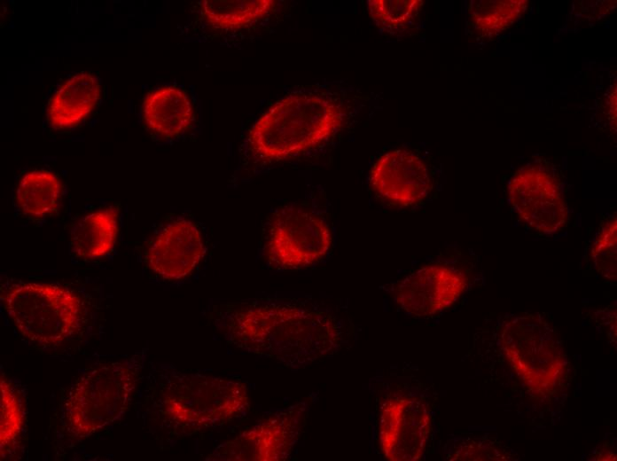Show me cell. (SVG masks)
<instances>
[{
	"label": "cell",
	"mask_w": 617,
	"mask_h": 461,
	"mask_svg": "<svg viewBox=\"0 0 617 461\" xmlns=\"http://www.w3.org/2000/svg\"><path fill=\"white\" fill-rule=\"evenodd\" d=\"M210 318L227 343L287 367H304L347 343L330 309L296 299L257 298L214 305Z\"/></svg>",
	"instance_id": "6da1fadb"
},
{
	"label": "cell",
	"mask_w": 617,
	"mask_h": 461,
	"mask_svg": "<svg viewBox=\"0 0 617 461\" xmlns=\"http://www.w3.org/2000/svg\"><path fill=\"white\" fill-rule=\"evenodd\" d=\"M152 387V409L172 435L221 428L250 409L247 386L232 378L164 369Z\"/></svg>",
	"instance_id": "7a4b0ae2"
},
{
	"label": "cell",
	"mask_w": 617,
	"mask_h": 461,
	"mask_svg": "<svg viewBox=\"0 0 617 461\" xmlns=\"http://www.w3.org/2000/svg\"><path fill=\"white\" fill-rule=\"evenodd\" d=\"M346 112L336 99L295 92L270 105L254 123L247 150L257 162L285 160L315 149L343 127Z\"/></svg>",
	"instance_id": "3957f363"
},
{
	"label": "cell",
	"mask_w": 617,
	"mask_h": 461,
	"mask_svg": "<svg viewBox=\"0 0 617 461\" xmlns=\"http://www.w3.org/2000/svg\"><path fill=\"white\" fill-rule=\"evenodd\" d=\"M145 356V349H142L122 360L93 368L76 379L62 406L63 428L70 438H88L125 412Z\"/></svg>",
	"instance_id": "277c9868"
},
{
	"label": "cell",
	"mask_w": 617,
	"mask_h": 461,
	"mask_svg": "<svg viewBox=\"0 0 617 461\" xmlns=\"http://www.w3.org/2000/svg\"><path fill=\"white\" fill-rule=\"evenodd\" d=\"M1 301L19 332L39 348H58L70 341L86 322L81 295L60 285L12 283L2 290Z\"/></svg>",
	"instance_id": "5b68a950"
},
{
	"label": "cell",
	"mask_w": 617,
	"mask_h": 461,
	"mask_svg": "<svg viewBox=\"0 0 617 461\" xmlns=\"http://www.w3.org/2000/svg\"><path fill=\"white\" fill-rule=\"evenodd\" d=\"M500 342L508 363L533 394L550 396L564 386L567 357L557 332L543 316L512 317L501 327Z\"/></svg>",
	"instance_id": "8992f818"
},
{
	"label": "cell",
	"mask_w": 617,
	"mask_h": 461,
	"mask_svg": "<svg viewBox=\"0 0 617 461\" xmlns=\"http://www.w3.org/2000/svg\"><path fill=\"white\" fill-rule=\"evenodd\" d=\"M332 243V232L324 219L305 208L288 206L271 217L264 251L272 268L293 270L323 261Z\"/></svg>",
	"instance_id": "52a82bcc"
},
{
	"label": "cell",
	"mask_w": 617,
	"mask_h": 461,
	"mask_svg": "<svg viewBox=\"0 0 617 461\" xmlns=\"http://www.w3.org/2000/svg\"><path fill=\"white\" fill-rule=\"evenodd\" d=\"M308 410L304 402L277 410L252 427L222 442L206 460H286L302 434Z\"/></svg>",
	"instance_id": "ba28073f"
},
{
	"label": "cell",
	"mask_w": 617,
	"mask_h": 461,
	"mask_svg": "<svg viewBox=\"0 0 617 461\" xmlns=\"http://www.w3.org/2000/svg\"><path fill=\"white\" fill-rule=\"evenodd\" d=\"M432 433V415L420 396L393 392L380 402L378 443L389 461H415L426 450Z\"/></svg>",
	"instance_id": "9c48e42d"
},
{
	"label": "cell",
	"mask_w": 617,
	"mask_h": 461,
	"mask_svg": "<svg viewBox=\"0 0 617 461\" xmlns=\"http://www.w3.org/2000/svg\"><path fill=\"white\" fill-rule=\"evenodd\" d=\"M512 207L523 222L543 233H553L566 223L567 210L558 182L537 162L519 168L510 179Z\"/></svg>",
	"instance_id": "30bf717a"
},
{
	"label": "cell",
	"mask_w": 617,
	"mask_h": 461,
	"mask_svg": "<svg viewBox=\"0 0 617 461\" xmlns=\"http://www.w3.org/2000/svg\"><path fill=\"white\" fill-rule=\"evenodd\" d=\"M469 285L467 274L455 266H423L402 278L394 290V301L404 313L433 316L451 308Z\"/></svg>",
	"instance_id": "8fae6325"
},
{
	"label": "cell",
	"mask_w": 617,
	"mask_h": 461,
	"mask_svg": "<svg viewBox=\"0 0 617 461\" xmlns=\"http://www.w3.org/2000/svg\"><path fill=\"white\" fill-rule=\"evenodd\" d=\"M369 182L376 194L400 207L424 201L432 188L426 163L407 149H394L381 154L371 168Z\"/></svg>",
	"instance_id": "7c38bea8"
},
{
	"label": "cell",
	"mask_w": 617,
	"mask_h": 461,
	"mask_svg": "<svg viewBox=\"0 0 617 461\" xmlns=\"http://www.w3.org/2000/svg\"><path fill=\"white\" fill-rule=\"evenodd\" d=\"M206 254L199 229L191 221L177 219L165 225L146 251L148 268L165 280L190 275Z\"/></svg>",
	"instance_id": "4fadbf2b"
},
{
	"label": "cell",
	"mask_w": 617,
	"mask_h": 461,
	"mask_svg": "<svg viewBox=\"0 0 617 461\" xmlns=\"http://www.w3.org/2000/svg\"><path fill=\"white\" fill-rule=\"evenodd\" d=\"M99 97V82L91 74L73 75L59 87L49 103L50 125L54 129L76 126L90 115Z\"/></svg>",
	"instance_id": "5bb4252c"
},
{
	"label": "cell",
	"mask_w": 617,
	"mask_h": 461,
	"mask_svg": "<svg viewBox=\"0 0 617 461\" xmlns=\"http://www.w3.org/2000/svg\"><path fill=\"white\" fill-rule=\"evenodd\" d=\"M142 113L146 126L166 138L181 135L191 126L194 118L188 95L175 86L160 87L148 93Z\"/></svg>",
	"instance_id": "9a60e30c"
},
{
	"label": "cell",
	"mask_w": 617,
	"mask_h": 461,
	"mask_svg": "<svg viewBox=\"0 0 617 461\" xmlns=\"http://www.w3.org/2000/svg\"><path fill=\"white\" fill-rule=\"evenodd\" d=\"M118 209L94 211L76 223L71 231L74 254L83 259L104 257L113 247L118 232Z\"/></svg>",
	"instance_id": "2e32d148"
},
{
	"label": "cell",
	"mask_w": 617,
	"mask_h": 461,
	"mask_svg": "<svg viewBox=\"0 0 617 461\" xmlns=\"http://www.w3.org/2000/svg\"><path fill=\"white\" fill-rule=\"evenodd\" d=\"M275 6L274 0H204L200 10L213 28L235 31L269 16Z\"/></svg>",
	"instance_id": "e0dca14e"
},
{
	"label": "cell",
	"mask_w": 617,
	"mask_h": 461,
	"mask_svg": "<svg viewBox=\"0 0 617 461\" xmlns=\"http://www.w3.org/2000/svg\"><path fill=\"white\" fill-rule=\"evenodd\" d=\"M61 194L59 177L47 170L26 173L17 187L16 201L27 215L43 217L57 209Z\"/></svg>",
	"instance_id": "ac0fdd59"
},
{
	"label": "cell",
	"mask_w": 617,
	"mask_h": 461,
	"mask_svg": "<svg viewBox=\"0 0 617 461\" xmlns=\"http://www.w3.org/2000/svg\"><path fill=\"white\" fill-rule=\"evenodd\" d=\"M0 452L5 457L22 435L26 424L24 396L18 387L4 376L0 379Z\"/></svg>",
	"instance_id": "d6986e66"
},
{
	"label": "cell",
	"mask_w": 617,
	"mask_h": 461,
	"mask_svg": "<svg viewBox=\"0 0 617 461\" xmlns=\"http://www.w3.org/2000/svg\"><path fill=\"white\" fill-rule=\"evenodd\" d=\"M527 5V0L475 1L469 10L470 19L478 31L494 35L518 20Z\"/></svg>",
	"instance_id": "ffe728a7"
},
{
	"label": "cell",
	"mask_w": 617,
	"mask_h": 461,
	"mask_svg": "<svg viewBox=\"0 0 617 461\" xmlns=\"http://www.w3.org/2000/svg\"><path fill=\"white\" fill-rule=\"evenodd\" d=\"M423 6L420 0H371L367 10L379 27L393 30L408 25L419 13Z\"/></svg>",
	"instance_id": "44dd1931"
},
{
	"label": "cell",
	"mask_w": 617,
	"mask_h": 461,
	"mask_svg": "<svg viewBox=\"0 0 617 461\" xmlns=\"http://www.w3.org/2000/svg\"><path fill=\"white\" fill-rule=\"evenodd\" d=\"M616 216L606 219L601 225L590 250L597 270L604 277L616 278Z\"/></svg>",
	"instance_id": "7402d4cb"
}]
</instances>
